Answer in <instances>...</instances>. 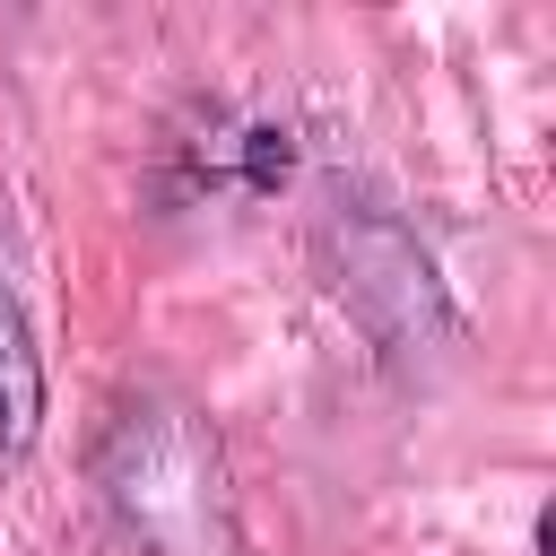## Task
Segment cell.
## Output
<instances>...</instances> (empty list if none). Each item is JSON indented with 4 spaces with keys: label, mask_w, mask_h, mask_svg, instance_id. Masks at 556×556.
<instances>
[{
    "label": "cell",
    "mask_w": 556,
    "mask_h": 556,
    "mask_svg": "<svg viewBox=\"0 0 556 556\" xmlns=\"http://www.w3.org/2000/svg\"><path fill=\"white\" fill-rule=\"evenodd\" d=\"M96 486L139 556H235L226 460H217V434L200 408H182L165 391L122 400L96 443Z\"/></svg>",
    "instance_id": "obj_1"
},
{
    "label": "cell",
    "mask_w": 556,
    "mask_h": 556,
    "mask_svg": "<svg viewBox=\"0 0 556 556\" xmlns=\"http://www.w3.org/2000/svg\"><path fill=\"white\" fill-rule=\"evenodd\" d=\"M43 426V356H35V330H26V304L0 269V452H26Z\"/></svg>",
    "instance_id": "obj_2"
}]
</instances>
